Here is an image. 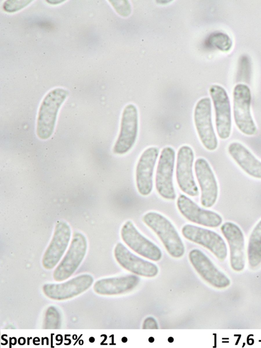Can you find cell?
I'll return each instance as SVG.
<instances>
[{"mask_svg":"<svg viewBox=\"0 0 261 348\" xmlns=\"http://www.w3.org/2000/svg\"><path fill=\"white\" fill-rule=\"evenodd\" d=\"M194 122L199 138L208 151L217 149L218 141L212 122V103L210 97L201 98L194 111Z\"/></svg>","mask_w":261,"mask_h":348,"instance_id":"cell-6","label":"cell"},{"mask_svg":"<svg viewBox=\"0 0 261 348\" xmlns=\"http://www.w3.org/2000/svg\"><path fill=\"white\" fill-rule=\"evenodd\" d=\"M175 151L171 146L162 149L159 156L155 176V187L163 198L172 201L176 194L173 184Z\"/></svg>","mask_w":261,"mask_h":348,"instance_id":"cell-4","label":"cell"},{"mask_svg":"<svg viewBox=\"0 0 261 348\" xmlns=\"http://www.w3.org/2000/svg\"><path fill=\"white\" fill-rule=\"evenodd\" d=\"M68 94L66 90L56 88L44 97L39 109L37 121V135L40 139L46 140L53 134L58 111Z\"/></svg>","mask_w":261,"mask_h":348,"instance_id":"cell-2","label":"cell"},{"mask_svg":"<svg viewBox=\"0 0 261 348\" xmlns=\"http://www.w3.org/2000/svg\"><path fill=\"white\" fill-rule=\"evenodd\" d=\"M181 231L185 238L205 247L219 261L226 259L227 245L223 238L216 232L191 224L185 225Z\"/></svg>","mask_w":261,"mask_h":348,"instance_id":"cell-7","label":"cell"},{"mask_svg":"<svg viewBox=\"0 0 261 348\" xmlns=\"http://www.w3.org/2000/svg\"><path fill=\"white\" fill-rule=\"evenodd\" d=\"M71 233L70 227L66 222L57 223L51 240L43 256L42 264L45 269H51L58 264L67 248Z\"/></svg>","mask_w":261,"mask_h":348,"instance_id":"cell-17","label":"cell"},{"mask_svg":"<svg viewBox=\"0 0 261 348\" xmlns=\"http://www.w3.org/2000/svg\"><path fill=\"white\" fill-rule=\"evenodd\" d=\"M140 281V278L136 275L101 279L95 282L93 290L98 294L104 295L123 294L134 289Z\"/></svg>","mask_w":261,"mask_h":348,"instance_id":"cell-20","label":"cell"},{"mask_svg":"<svg viewBox=\"0 0 261 348\" xmlns=\"http://www.w3.org/2000/svg\"><path fill=\"white\" fill-rule=\"evenodd\" d=\"M94 281L89 274H82L61 283H48L42 287L44 295L49 299L63 301L75 297L91 287Z\"/></svg>","mask_w":261,"mask_h":348,"instance_id":"cell-12","label":"cell"},{"mask_svg":"<svg viewBox=\"0 0 261 348\" xmlns=\"http://www.w3.org/2000/svg\"><path fill=\"white\" fill-rule=\"evenodd\" d=\"M232 95L233 115L236 126L246 135H255L258 130L250 111V88L246 84H238L233 88Z\"/></svg>","mask_w":261,"mask_h":348,"instance_id":"cell-3","label":"cell"},{"mask_svg":"<svg viewBox=\"0 0 261 348\" xmlns=\"http://www.w3.org/2000/svg\"><path fill=\"white\" fill-rule=\"evenodd\" d=\"M180 213L188 221L209 228H217L223 221L221 216L217 212L205 209L185 194H180L176 201Z\"/></svg>","mask_w":261,"mask_h":348,"instance_id":"cell-13","label":"cell"},{"mask_svg":"<svg viewBox=\"0 0 261 348\" xmlns=\"http://www.w3.org/2000/svg\"><path fill=\"white\" fill-rule=\"evenodd\" d=\"M247 256L250 266L255 268L261 264V219L253 229L248 241Z\"/></svg>","mask_w":261,"mask_h":348,"instance_id":"cell-22","label":"cell"},{"mask_svg":"<svg viewBox=\"0 0 261 348\" xmlns=\"http://www.w3.org/2000/svg\"><path fill=\"white\" fill-rule=\"evenodd\" d=\"M194 153L189 145L180 146L177 152L175 176L180 190L187 195L195 197L199 191L193 173Z\"/></svg>","mask_w":261,"mask_h":348,"instance_id":"cell-8","label":"cell"},{"mask_svg":"<svg viewBox=\"0 0 261 348\" xmlns=\"http://www.w3.org/2000/svg\"><path fill=\"white\" fill-rule=\"evenodd\" d=\"M209 92L215 112V126L219 137L225 140L231 134L232 119L231 106L226 90L219 85H213Z\"/></svg>","mask_w":261,"mask_h":348,"instance_id":"cell-10","label":"cell"},{"mask_svg":"<svg viewBox=\"0 0 261 348\" xmlns=\"http://www.w3.org/2000/svg\"><path fill=\"white\" fill-rule=\"evenodd\" d=\"M142 221L157 235L171 257L179 258L183 256L184 244L169 219L158 212L149 211L143 216Z\"/></svg>","mask_w":261,"mask_h":348,"instance_id":"cell-1","label":"cell"},{"mask_svg":"<svg viewBox=\"0 0 261 348\" xmlns=\"http://www.w3.org/2000/svg\"><path fill=\"white\" fill-rule=\"evenodd\" d=\"M116 11L123 16H128L131 12V8L127 1H110Z\"/></svg>","mask_w":261,"mask_h":348,"instance_id":"cell-25","label":"cell"},{"mask_svg":"<svg viewBox=\"0 0 261 348\" xmlns=\"http://www.w3.org/2000/svg\"><path fill=\"white\" fill-rule=\"evenodd\" d=\"M31 1H7L4 4V9L9 12L17 11L31 2Z\"/></svg>","mask_w":261,"mask_h":348,"instance_id":"cell-26","label":"cell"},{"mask_svg":"<svg viewBox=\"0 0 261 348\" xmlns=\"http://www.w3.org/2000/svg\"><path fill=\"white\" fill-rule=\"evenodd\" d=\"M194 171L201 192L200 203L205 208H211L218 196V185L215 175L207 161L197 158L194 163Z\"/></svg>","mask_w":261,"mask_h":348,"instance_id":"cell-14","label":"cell"},{"mask_svg":"<svg viewBox=\"0 0 261 348\" xmlns=\"http://www.w3.org/2000/svg\"><path fill=\"white\" fill-rule=\"evenodd\" d=\"M227 151L234 161L247 175L261 179V161L245 145L239 142L229 144Z\"/></svg>","mask_w":261,"mask_h":348,"instance_id":"cell-21","label":"cell"},{"mask_svg":"<svg viewBox=\"0 0 261 348\" xmlns=\"http://www.w3.org/2000/svg\"><path fill=\"white\" fill-rule=\"evenodd\" d=\"M159 327L156 320L152 317L146 318L143 323V329H158Z\"/></svg>","mask_w":261,"mask_h":348,"instance_id":"cell-27","label":"cell"},{"mask_svg":"<svg viewBox=\"0 0 261 348\" xmlns=\"http://www.w3.org/2000/svg\"><path fill=\"white\" fill-rule=\"evenodd\" d=\"M138 132V113L133 104L127 105L122 113L120 131L113 146L114 153L124 155L134 145Z\"/></svg>","mask_w":261,"mask_h":348,"instance_id":"cell-9","label":"cell"},{"mask_svg":"<svg viewBox=\"0 0 261 348\" xmlns=\"http://www.w3.org/2000/svg\"><path fill=\"white\" fill-rule=\"evenodd\" d=\"M114 255L121 267L135 275L151 278L159 272L157 265L135 255L121 242L116 244Z\"/></svg>","mask_w":261,"mask_h":348,"instance_id":"cell-18","label":"cell"},{"mask_svg":"<svg viewBox=\"0 0 261 348\" xmlns=\"http://www.w3.org/2000/svg\"><path fill=\"white\" fill-rule=\"evenodd\" d=\"M123 241L139 255L153 261H159L162 257L160 248L143 236L131 220L126 221L120 231Z\"/></svg>","mask_w":261,"mask_h":348,"instance_id":"cell-11","label":"cell"},{"mask_svg":"<svg viewBox=\"0 0 261 348\" xmlns=\"http://www.w3.org/2000/svg\"><path fill=\"white\" fill-rule=\"evenodd\" d=\"M160 150L156 146L145 149L141 154L136 167V185L142 196L149 195L153 189V178Z\"/></svg>","mask_w":261,"mask_h":348,"instance_id":"cell-15","label":"cell"},{"mask_svg":"<svg viewBox=\"0 0 261 348\" xmlns=\"http://www.w3.org/2000/svg\"><path fill=\"white\" fill-rule=\"evenodd\" d=\"M87 249L86 237L80 232H75L66 254L54 271V280L61 282L69 278L83 260Z\"/></svg>","mask_w":261,"mask_h":348,"instance_id":"cell-5","label":"cell"},{"mask_svg":"<svg viewBox=\"0 0 261 348\" xmlns=\"http://www.w3.org/2000/svg\"><path fill=\"white\" fill-rule=\"evenodd\" d=\"M59 314L54 307L48 308L45 316L46 329L57 328L59 321Z\"/></svg>","mask_w":261,"mask_h":348,"instance_id":"cell-24","label":"cell"},{"mask_svg":"<svg viewBox=\"0 0 261 348\" xmlns=\"http://www.w3.org/2000/svg\"><path fill=\"white\" fill-rule=\"evenodd\" d=\"M220 229L228 243L231 268L236 271L243 270L245 265V238L242 230L230 221L222 224Z\"/></svg>","mask_w":261,"mask_h":348,"instance_id":"cell-19","label":"cell"},{"mask_svg":"<svg viewBox=\"0 0 261 348\" xmlns=\"http://www.w3.org/2000/svg\"><path fill=\"white\" fill-rule=\"evenodd\" d=\"M189 261L197 273L205 281L217 288L228 287L230 281L228 278L214 265L210 258L197 248L191 250Z\"/></svg>","mask_w":261,"mask_h":348,"instance_id":"cell-16","label":"cell"},{"mask_svg":"<svg viewBox=\"0 0 261 348\" xmlns=\"http://www.w3.org/2000/svg\"><path fill=\"white\" fill-rule=\"evenodd\" d=\"M208 43L223 52H227L232 46V41L229 37L222 33H216L211 35L208 39Z\"/></svg>","mask_w":261,"mask_h":348,"instance_id":"cell-23","label":"cell"}]
</instances>
